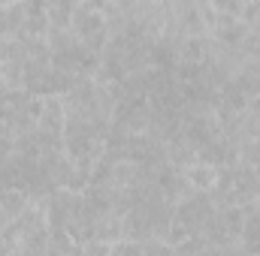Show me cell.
<instances>
[{"label": "cell", "instance_id": "obj_1", "mask_svg": "<svg viewBox=\"0 0 260 256\" xmlns=\"http://www.w3.org/2000/svg\"><path fill=\"white\" fill-rule=\"evenodd\" d=\"M70 30L76 33V39L91 49V52H103L106 42H109V27H106V15L100 9V3H76L73 6V21H70Z\"/></svg>", "mask_w": 260, "mask_h": 256}, {"label": "cell", "instance_id": "obj_7", "mask_svg": "<svg viewBox=\"0 0 260 256\" xmlns=\"http://www.w3.org/2000/svg\"><path fill=\"white\" fill-rule=\"evenodd\" d=\"M73 6H76V3H67V0L46 3V18H49V27H70V21H73Z\"/></svg>", "mask_w": 260, "mask_h": 256}, {"label": "cell", "instance_id": "obj_9", "mask_svg": "<svg viewBox=\"0 0 260 256\" xmlns=\"http://www.w3.org/2000/svg\"><path fill=\"white\" fill-rule=\"evenodd\" d=\"M248 112H251L254 118H260V97H254V100L248 103Z\"/></svg>", "mask_w": 260, "mask_h": 256}, {"label": "cell", "instance_id": "obj_2", "mask_svg": "<svg viewBox=\"0 0 260 256\" xmlns=\"http://www.w3.org/2000/svg\"><path fill=\"white\" fill-rule=\"evenodd\" d=\"M215 214L212 202H209V193H191L185 199L176 202V214H173V223H179L182 229H188V235L194 238L206 229L209 217Z\"/></svg>", "mask_w": 260, "mask_h": 256}, {"label": "cell", "instance_id": "obj_8", "mask_svg": "<svg viewBox=\"0 0 260 256\" xmlns=\"http://www.w3.org/2000/svg\"><path fill=\"white\" fill-rule=\"evenodd\" d=\"M109 256H142V241H118L112 244Z\"/></svg>", "mask_w": 260, "mask_h": 256}, {"label": "cell", "instance_id": "obj_3", "mask_svg": "<svg viewBox=\"0 0 260 256\" xmlns=\"http://www.w3.org/2000/svg\"><path fill=\"white\" fill-rule=\"evenodd\" d=\"M185 181H188L191 193H212L215 187H218V181H221V169L212 166V163L197 160L194 166L185 169Z\"/></svg>", "mask_w": 260, "mask_h": 256}, {"label": "cell", "instance_id": "obj_5", "mask_svg": "<svg viewBox=\"0 0 260 256\" xmlns=\"http://www.w3.org/2000/svg\"><path fill=\"white\" fill-rule=\"evenodd\" d=\"M24 24V3H0V39H15Z\"/></svg>", "mask_w": 260, "mask_h": 256}, {"label": "cell", "instance_id": "obj_10", "mask_svg": "<svg viewBox=\"0 0 260 256\" xmlns=\"http://www.w3.org/2000/svg\"><path fill=\"white\" fill-rule=\"evenodd\" d=\"M245 211H254V214H260V196L251 202V205H248V208H245Z\"/></svg>", "mask_w": 260, "mask_h": 256}, {"label": "cell", "instance_id": "obj_4", "mask_svg": "<svg viewBox=\"0 0 260 256\" xmlns=\"http://www.w3.org/2000/svg\"><path fill=\"white\" fill-rule=\"evenodd\" d=\"M197 160H200V151L185 139V133H179V136H173V139L167 142V163H170L173 169L185 172L188 166H194Z\"/></svg>", "mask_w": 260, "mask_h": 256}, {"label": "cell", "instance_id": "obj_6", "mask_svg": "<svg viewBox=\"0 0 260 256\" xmlns=\"http://www.w3.org/2000/svg\"><path fill=\"white\" fill-rule=\"evenodd\" d=\"M236 163H239V166H245V169L260 172V136L245 139V142H239V145H236Z\"/></svg>", "mask_w": 260, "mask_h": 256}]
</instances>
